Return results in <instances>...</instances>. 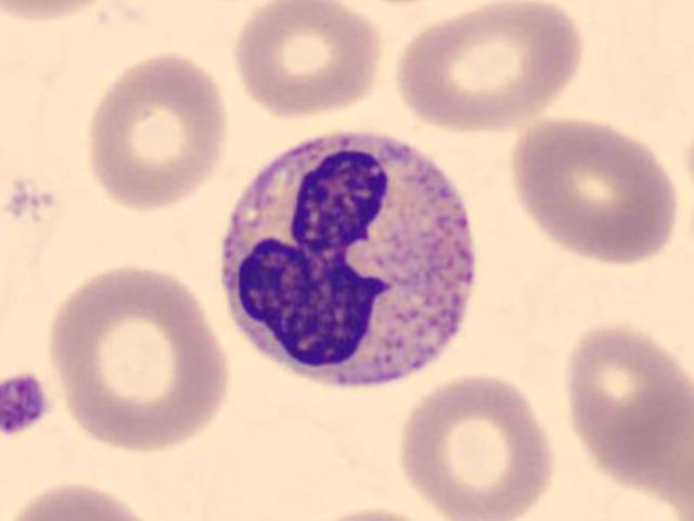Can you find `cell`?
Masks as SVG:
<instances>
[{
	"label": "cell",
	"instance_id": "1",
	"mask_svg": "<svg viewBox=\"0 0 694 521\" xmlns=\"http://www.w3.org/2000/svg\"><path fill=\"white\" fill-rule=\"evenodd\" d=\"M465 205L428 156L339 131L278 155L245 188L221 250L230 315L266 357L339 387L403 379L438 358L467 308Z\"/></svg>",
	"mask_w": 694,
	"mask_h": 521
},
{
	"label": "cell",
	"instance_id": "2",
	"mask_svg": "<svg viewBox=\"0 0 694 521\" xmlns=\"http://www.w3.org/2000/svg\"><path fill=\"white\" fill-rule=\"evenodd\" d=\"M51 363L66 407L97 441L152 452L181 444L227 395L226 355L195 295L163 272L99 274L60 306Z\"/></svg>",
	"mask_w": 694,
	"mask_h": 521
},
{
	"label": "cell",
	"instance_id": "3",
	"mask_svg": "<svg viewBox=\"0 0 694 521\" xmlns=\"http://www.w3.org/2000/svg\"><path fill=\"white\" fill-rule=\"evenodd\" d=\"M581 52L579 31L560 7L500 2L424 29L406 48L397 80L423 122L461 131L510 129L562 93Z\"/></svg>",
	"mask_w": 694,
	"mask_h": 521
},
{
	"label": "cell",
	"instance_id": "4",
	"mask_svg": "<svg viewBox=\"0 0 694 521\" xmlns=\"http://www.w3.org/2000/svg\"><path fill=\"white\" fill-rule=\"evenodd\" d=\"M519 199L562 246L611 263L658 253L676 221V192L641 142L597 123L549 118L519 137L513 156Z\"/></svg>",
	"mask_w": 694,
	"mask_h": 521
},
{
	"label": "cell",
	"instance_id": "5",
	"mask_svg": "<svg viewBox=\"0 0 694 521\" xmlns=\"http://www.w3.org/2000/svg\"><path fill=\"white\" fill-rule=\"evenodd\" d=\"M578 436L615 482L694 516V396L677 360L643 333H588L568 369Z\"/></svg>",
	"mask_w": 694,
	"mask_h": 521
},
{
	"label": "cell",
	"instance_id": "6",
	"mask_svg": "<svg viewBox=\"0 0 694 521\" xmlns=\"http://www.w3.org/2000/svg\"><path fill=\"white\" fill-rule=\"evenodd\" d=\"M412 486L457 521H506L550 486L553 456L528 402L492 378L438 387L413 408L401 441Z\"/></svg>",
	"mask_w": 694,
	"mask_h": 521
},
{
	"label": "cell",
	"instance_id": "7",
	"mask_svg": "<svg viewBox=\"0 0 694 521\" xmlns=\"http://www.w3.org/2000/svg\"><path fill=\"white\" fill-rule=\"evenodd\" d=\"M227 131L220 91L192 61L166 54L126 69L95 110L92 171L116 204L171 205L213 174Z\"/></svg>",
	"mask_w": 694,
	"mask_h": 521
},
{
	"label": "cell",
	"instance_id": "8",
	"mask_svg": "<svg viewBox=\"0 0 694 521\" xmlns=\"http://www.w3.org/2000/svg\"><path fill=\"white\" fill-rule=\"evenodd\" d=\"M382 41L375 25L324 0L269 2L247 20L236 62L248 94L270 113L304 117L351 105L372 89Z\"/></svg>",
	"mask_w": 694,
	"mask_h": 521
}]
</instances>
